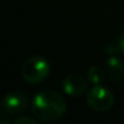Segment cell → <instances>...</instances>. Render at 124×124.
Wrapping results in <instances>:
<instances>
[{
  "mask_svg": "<svg viewBox=\"0 0 124 124\" xmlns=\"http://www.w3.org/2000/svg\"><path fill=\"white\" fill-rule=\"evenodd\" d=\"M67 102L65 97L55 90H41L32 100L31 112L41 122H52L60 119L66 113Z\"/></svg>",
  "mask_w": 124,
  "mask_h": 124,
  "instance_id": "1",
  "label": "cell"
},
{
  "mask_svg": "<svg viewBox=\"0 0 124 124\" xmlns=\"http://www.w3.org/2000/svg\"><path fill=\"white\" fill-rule=\"evenodd\" d=\"M50 63L49 61L39 55L32 56L24 61L21 68L22 78L31 84L43 83L50 76Z\"/></svg>",
  "mask_w": 124,
  "mask_h": 124,
  "instance_id": "2",
  "label": "cell"
},
{
  "mask_svg": "<svg viewBox=\"0 0 124 124\" xmlns=\"http://www.w3.org/2000/svg\"><path fill=\"white\" fill-rule=\"evenodd\" d=\"M88 106L96 112H107L114 105V95L101 84L94 85L86 94Z\"/></svg>",
  "mask_w": 124,
  "mask_h": 124,
  "instance_id": "3",
  "label": "cell"
},
{
  "mask_svg": "<svg viewBox=\"0 0 124 124\" xmlns=\"http://www.w3.org/2000/svg\"><path fill=\"white\" fill-rule=\"evenodd\" d=\"M0 106L10 114H21L28 108V99L21 91H10L3 97Z\"/></svg>",
  "mask_w": 124,
  "mask_h": 124,
  "instance_id": "4",
  "label": "cell"
},
{
  "mask_svg": "<svg viewBox=\"0 0 124 124\" xmlns=\"http://www.w3.org/2000/svg\"><path fill=\"white\" fill-rule=\"evenodd\" d=\"M62 89L68 96H79L88 89V82L82 76L70 74L62 80Z\"/></svg>",
  "mask_w": 124,
  "mask_h": 124,
  "instance_id": "5",
  "label": "cell"
},
{
  "mask_svg": "<svg viewBox=\"0 0 124 124\" xmlns=\"http://www.w3.org/2000/svg\"><path fill=\"white\" fill-rule=\"evenodd\" d=\"M106 73L113 82H120L124 78V65L119 57L109 55V57L106 60Z\"/></svg>",
  "mask_w": 124,
  "mask_h": 124,
  "instance_id": "6",
  "label": "cell"
},
{
  "mask_svg": "<svg viewBox=\"0 0 124 124\" xmlns=\"http://www.w3.org/2000/svg\"><path fill=\"white\" fill-rule=\"evenodd\" d=\"M86 78H88V82L89 83H91L93 85H97V84H101L105 80L106 72L101 67H99V66H91L88 70Z\"/></svg>",
  "mask_w": 124,
  "mask_h": 124,
  "instance_id": "7",
  "label": "cell"
},
{
  "mask_svg": "<svg viewBox=\"0 0 124 124\" xmlns=\"http://www.w3.org/2000/svg\"><path fill=\"white\" fill-rule=\"evenodd\" d=\"M114 44L117 45L118 52H120V54L124 55V28H123V29L120 31V33L118 34V37H117Z\"/></svg>",
  "mask_w": 124,
  "mask_h": 124,
  "instance_id": "8",
  "label": "cell"
},
{
  "mask_svg": "<svg viewBox=\"0 0 124 124\" xmlns=\"http://www.w3.org/2000/svg\"><path fill=\"white\" fill-rule=\"evenodd\" d=\"M38 119L33 116V117H27V116H23V117H20L17 118L14 123L15 124H37Z\"/></svg>",
  "mask_w": 124,
  "mask_h": 124,
  "instance_id": "9",
  "label": "cell"
},
{
  "mask_svg": "<svg viewBox=\"0 0 124 124\" xmlns=\"http://www.w3.org/2000/svg\"><path fill=\"white\" fill-rule=\"evenodd\" d=\"M9 122H10V119L8 117V112L6 111L0 113V123H1V124H8Z\"/></svg>",
  "mask_w": 124,
  "mask_h": 124,
  "instance_id": "10",
  "label": "cell"
}]
</instances>
